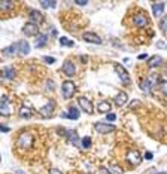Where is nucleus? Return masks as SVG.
<instances>
[{"label": "nucleus", "mask_w": 167, "mask_h": 174, "mask_svg": "<svg viewBox=\"0 0 167 174\" xmlns=\"http://www.w3.org/2000/svg\"><path fill=\"white\" fill-rule=\"evenodd\" d=\"M14 6V2H2L0 3V8L2 9H9V8H12Z\"/></svg>", "instance_id": "nucleus-32"}, {"label": "nucleus", "mask_w": 167, "mask_h": 174, "mask_svg": "<svg viewBox=\"0 0 167 174\" xmlns=\"http://www.w3.org/2000/svg\"><path fill=\"white\" fill-rule=\"evenodd\" d=\"M106 119H108V121H110V122H113V121L117 119V115H115V113H108Z\"/></svg>", "instance_id": "nucleus-35"}, {"label": "nucleus", "mask_w": 167, "mask_h": 174, "mask_svg": "<svg viewBox=\"0 0 167 174\" xmlns=\"http://www.w3.org/2000/svg\"><path fill=\"white\" fill-rule=\"evenodd\" d=\"M97 107H99V112H100V113H110L112 104H110V101H100Z\"/></svg>", "instance_id": "nucleus-20"}, {"label": "nucleus", "mask_w": 167, "mask_h": 174, "mask_svg": "<svg viewBox=\"0 0 167 174\" xmlns=\"http://www.w3.org/2000/svg\"><path fill=\"white\" fill-rule=\"evenodd\" d=\"M61 91H63V97H64L66 100H69L72 95H73V92H75V83L70 82V81L63 82V85H61Z\"/></svg>", "instance_id": "nucleus-2"}, {"label": "nucleus", "mask_w": 167, "mask_h": 174, "mask_svg": "<svg viewBox=\"0 0 167 174\" xmlns=\"http://www.w3.org/2000/svg\"><path fill=\"white\" fill-rule=\"evenodd\" d=\"M164 34H166V36H167V33H164Z\"/></svg>", "instance_id": "nucleus-48"}, {"label": "nucleus", "mask_w": 167, "mask_h": 174, "mask_svg": "<svg viewBox=\"0 0 167 174\" xmlns=\"http://www.w3.org/2000/svg\"><path fill=\"white\" fill-rule=\"evenodd\" d=\"M75 3L76 5H79V6H85L88 2H87V0H75Z\"/></svg>", "instance_id": "nucleus-39"}, {"label": "nucleus", "mask_w": 167, "mask_h": 174, "mask_svg": "<svg viewBox=\"0 0 167 174\" xmlns=\"http://www.w3.org/2000/svg\"><path fill=\"white\" fill-rule=\"evenodd\" d=\"M0 112H2V116H11V103H9L8 97H2V104H0Z\"/></svg>", "instance_id": "nucleus-9"}, {"label": "nucleus", "mask_w": 167, "mask_h": 174, "mask_svg": "<svg viewBox=\"0 0 167 174\" xmlns=\"http://www.w3.org/2000/svg\"><path fill=\"white\" fill-rule=\"evenodd\" d=\"M140 88H142V89L146 92V94H151V91H152V88H151L149 82H148L146 79H145V81H142V83H140Z\"/></svg>", "instance_id": "nucleus-27"}, {"label": "nucleus", "mask_w": 167, "mask_h": 174, "mask_svg": "<svg viewBox=\"0 0 167 174\" xmlns=\"http://www.w3.org/2000/svg\"><path fill=\"white\" fill-rule=\"evenodd\" d=\"M2 133H9V128L5 126V125H2Z\"/></svg>", "instance_id": "nucleus-43"}, {"label": "nucleus", "mask_w": 167, "mask_h": 174, "mask_svg": "<svg viewBox=\"0 0 167 174\" xmlns=\"http://www.w3.org/2000/svg\"><path fill=\"white\" fill-rule=\"evenodd\" d=\"M94 130H96L97 133L108 134V133L115 131V126H113V125H110V124H105V122H97V124L94 125Z\"/></svg>", "instance_id": "nucleus-6"}, {"label": "nucleus", "mask_w": 167, "mask_h": 174, "mask_svg": "<svg viewBox=\"0 0 167 174\" xmlns=\"http://www.w3.org/2000/svg\"><path fill=\"white\" fill-rule=\"evenodd\" d=\"M142 104V101H139V100H134V101H131L130 103V107L133 109V107H136V106H140Z\"/></svg>", "instance_id": "nucleus-36"}, {"label": "nucleus", "mask_w": 167, "mask_h": 174, "mask_svg": "<svg viewBox=\"0 0 167 174\" xmlns=\"http://www.w3.org/2000/svg\"><path fill=\"white\" fill-rule=\"evenodd\" d=\"M69 119H73V121H76V119H79V110H78V107H69Z\"/></svg>", "instance_id": "nucleus-24"}, {"label": "nucleus", "mask_w": 167, "mask_h": 174, "mask_svg": "<svg viewBox=\"0 0 167 174\" xmlns=\"http://www.w3.org/2000/svg\"><path fill=\"white\" fill-rule=\"evenodd\" d=\"M18 45H19V55L24 57V55H27V54L30 52V45H28L27 40H19Z\"/></svg>", "instance_id": "nucleus-17"}, {"label": "nucleus", "mask_w": 167, "mask_h": 174, "mask_svg": "<svg viewBox=\"0 0 167 174\" xmlns=\"http://www.w3.org/2000/svg\"><path fill=\"white\" fill-rule=\"evenodd\" d=\"M78 104H79V107H82V110L85 112V113H88V115H92V113H94L92 103L88 98H85V97H79V98H78Z\"/></svg>", "instance_id": "nucleus-3"}, {"label": "nucleus", "mask_w": 167, "mask_h": 174, "mask_svg": "<svg viewBox=\"0 0 167 174\" xmlns=\"http://www.w3.org/2000/svg\"><path fill=\"white\" fill-rule=\"evenodd\" d=\"M157 174H167V173H157Z\"/></svg>", "instance_id": "nucleus-47"}, {"label": "nucleus", "mask_w": 167, "mask_h": 174, "mask_svg": "<svg viewBox=\"0 0 167 174\" xmlns=\"http://www.w3.org/2000/svg\"><path fill=\"white\" fill-rule=\"evenodd\" d=\"M146 81L149 82L151 88H154V86L157 85V82H158V76L155 75V73H152V75H149V76H148V77H146Z\"/></svg>", "instance_id": "nucleus-25"}, {"label": "nucleus", "mask_w": 167, "mask_h": 174, "mask_svg": "<svg viewBox=\"0 0 167 174\" xmlns=\"http://www.w3.org/2000/svg\"><path fill=\"white\" fill-rule=\"evenodd\" d=\"M127 100H128V95L125 92H119L117 97H115V104H117L118 107H121V106H124L125 103H127Z\"/></svg>", "instance_id": "nucleus-19"}, {"label": "nucleus", "mask_w": 167, "mask_h": 174, "mask_svg": "<svg viewBox=\"0 0 167 174\" xmlns=\"http://www.w3.org/2000/svg\"><path fill=\"white\" fill-rule=\"evenodd\" d=\"M133 23H134L136 27H146L149 21H148V18H146L145 14H140V12H139V14H136V15H134Z\"/></svg>", "instance_id": "nucleus-10"}, {"label": "nucleus", "mask_w": 167, "mask_h": 174, "mask_svg": "<svg viewBox=\"0 0 167 174\" xmlns=\"http://www.w3.org/2000/svg\"><path fill=\"white\" fill-rule=\"evenodd\" d=\"M157 46H158L160 49H166V43H164L163 40H158V42H157Z\"/></svg>", "instance_id": "nucleus-37"}, {"label": "nucleus", "mask_w": 167, "mask_h": 174, "mask_svg": "<svg viewBox=\"0 0 167 174\" xmlns=\"http://www.w3.org/2000/svg\"><path fill=\"white\" fill-rule=\"evenodd\" d=\"M32 115H33V112H32V109L30 107H21L19 109V116L23 118V119H28V118H32Z\"/></svg>", "instance_id": "nucleus-22"}, {"label": "nucleus", "mask_w": 167, "mask_h": 174, "mask_svg": "<svg viewBox=\"0 0 167 174\" xmlns=\"http://www.w3.org/2000/svg\"><path fill=\"white\" fill-rule=\"evenodd\" d=\"M23 33L25 36H36V34L39 33V27L36 24H32V23H28V24H25L23 27Z\"/></svg>", "instance_id": "nucleus-11"}, {"label": "nucleus", "mask_w": 167, "mask_h": 174, "mask_svg": "<svg viewBox=\"0 0 167 174\" xmlns=\"http://www.w3.org/2000/svg\"><path fill=\"white\" fill-rule=\"evenodd\" d=\"M63 73H64L66 76H69V77H70V76H73L76 73L75 64H73L72 61H69V60L64 61V64H63Z\"/></svg>", "instance_id": "nucleus-12"}, {"label": "nucleus", "mask_w": 167, "mask_h": 174, "mask_svg": "<svg viewBox=\"0 0 167 174\" xmlns=\"http://www.w3.org/2000/svg\"><path fill=\"white\" fill-rule=\"evenodd\" d=\"M91 146V137H84L81 140V147L82 149H88Z\"/></svg>", "instance_id": "nucleus-26"}, {"label": "nucleus", "mask_w": 167, "mask_h": 174, "mask_svg": "<svg viewBox=\"0 0 167 174\" xmlns=\"http://www.w3.org/2000/svg\"><path fill=\"white\" fill-rule=\"evenodd\" d=\"M3 77L5 79H14L15 77V68L14 67H6L3 72Z\"/></svg>", "instance_id": "nucleus-23"}, {"label": "nucleus", "mask_w": 167, "mask_h": 174, "mask_svg": "<svg viewBox=\"0 0 167 174\" xmlns=\"http://www.w3.org/2000/svg\"><path fill=\"white\" fill-rule=\"evenodd\" d=\"M145 158H146V159H152V158H154L152 152H146V153H145Z\"/></svg>", "instance_id": "nucleus-42"}, {"label": "nucleus", "mask_w": 167, "mask_h": 174, "mask_svg": "<svg viewBox=\"0 0 167 174\" xmlns=\"http://www.w3.org/2000/svg\"><path fill=\"white\" fill-rule=\"evenodd\" d=\"M160 91L163 92V94H164V97L167 98V82H164V81H163V82L160 83Z\"/></svg>", "instance_id": "nucleus-31"}, {"label": "nucleus", "mask_w": 167, "mask_h": 174, "mask_svg": "<svg viewBox=\"0 0 167 174\" xmlns=\"http://www.w3.org/2000/svg\"><path fill=\"white\" fill-rule=\"evenodd\" d=\"M166 73H167V70H166Z\"/></svg>", "instance_id": "nucleus-49"}, {"label": "nucleus", "mask_w": 167, "mask_h": 174, "mask_svg": "<svg viewBox=\"0 0 167 174\" xmlns=\"http://www.w3.org/2000/svg\"><path fill=\"white\" fill-rule=\"evenodd\" d=\"M163 64V58L158 57V55H155V57H152L151 60H148V66L151 68H154V67H160Z\"/></svg>", "instance_id": "nucleus-21"}, {"label": "nucleus", "mask_w": 167, "mask_h": 174, "mask_svg": "<svg viewBox=\"0 0 167 174\" xmlns=\"http://www.w3.org/2000/svg\"><path fill=\"white\" fill-rule=\"evenodd\" d=\"M66 135H67V140H69V143H72V144H75V146H79V137H78V133H76V131L67 130Z\"/></svg>", "instance_id": "nucleus-14"}, {"label": "nucleus", "mask_w": 167, "mask_h": 174, "mask_svg": "<svg viewBox=\"0 0 167 174\" xmlns=\"http://www.w3.org/2000/svg\"><path fill=\"white\" fill-rule=\"evenodd\" d=\"M54 109H55V103L52 100H49L43 107H41V116L42 118H49L54 113Z\"/></svg>", "instance_id": "nucleus-7"}, {"label": "nucleus", "mask_w": 167, "mask_h": 174, "mask_svg": "<svg viewBox=\"0 0 167 174\" xmlns=\"http://www.w3.org/2000/svg\"><path fill=\"white\" fill-rule=\"evenodd\" d=\"M15 174H24V173H23V171H17V173H15Z\"/></svg>", "instance_id": "nucleus-46"}, {"label": "nucleus", "mask_w": 167, "mask_h": 174, "mask_svg": "<svg viewBox=\"0 0 167 174\" xmlns=\"http://www.w3.org/2000/svg\"><path fill=\"white\" fill-rule=\"evenodd\" d=\"M43 61H45V63H48V64H54V63H55V58H52V57H43Z\"/></svg>", "instance_id": "nucleus-34"}, {"label": "nucleus", "mask_w": 167, "mask_h": 174, "mask_svg": "<svg viewBox=\"0 0 167 174\" xmlns=\"http://www.w3.org/2000/svg\"><path fill=\"white\" fill-rule=\"evenodd\" d=\"M3 54L8 55V57H12V55H15V54H19V45H18V42L14 43V45H11L9 48H6V49L3 51Z\"/></svg>", "instance_id": "nucleus-15"}, {"label": "nucleus", "mask_w": 167, "mask_h": 174, "mask_svg": "<svg viewBox=\"0 0 167 174\" xmlns=\"http://www.w3.org/2000/svg\"><path fill=\"white\" fill-rule=\"evenodd\" d=\"M160 30H161L163 33H167V15L163 17L161 21H160Z\"/></svg>", "instance_id": "nucleus-29"}, {"label": "nucleus", "mask_w": 167, "mask_h": 174, "mask_svg": "<svg viewBox=\"0 0 167 174\" xmlns=\"http://www.w3.org/2000/svg\"><path fill=\"white\" fill-rule=\"evenodd\" d=\"M99 174H110L108 171V168H100V170H99Z\"/></svg>", "instance_id": "nucleus-41"}, {"label": "nucleus", "mask_w": 167, "mask_h": 174, "mask_svg": "<svg viewBox=\"0 0 167 174\" xmlns=\"http://www.w3.org/2000/svg\"><path fill=\"white\" fill-rule=\"evenodd\" d=\"M115 72H117V75L119 76V79H121V82H124L125 85H128V83L131 82V79H130V75L127 73V70H125L124 67H121L119 64H115Z\"/></svg>", "instance_id": "nucleus-4"}, {"label": "nucleus", "mask_w": 167, "mask_h": 174, "mask_svg": "<svg viewBox=\"0 0 167 174\" xmlns=\"http://www.w3.org/2000/svg\"><path fill=\"white\" fill-rule=\"evenodd\" d=\"M106 168H108V171L110 174H122V171H121V170H118L117 167H106Z\"/></svg>", "instance_id": "nucleus-33"}, {"label": "nucleus", "mask_w": 167, "mask_h": 174, "mask_svg": "<svg viewBox=\"0 0 167 174\" xmlns=\"http://www.w3.org/2000/svg\"><path fill=\"white\" fill-rule=\"evenodd\" d=\"M46 42H48V36H45V34H37V37H36V40H34V46H36V48H43V46L46 45Z\"/></svg>", "instance_id": "nucleus-18"}, {"label": "nucleus", "mask_w": 167, "mask_h": 174, "mask_svg": "<svg viewBox=\"0 0 167 174\" xmlns=\"http://www.w3.org/2000/svg\"><path fill=\"white\" fill-rule=\"evenodd\" d=\"M148 58V54H142V55H139V60H146Z\"/></svg>", "instance_id": "nucleus-44"}, {"label": "nucleus", "mask_w": 167, "mask_h": 174, "mask_svg": "<svg viewBox=\"0 0 167 174\" xmlns=\"http://www.w3.org/2000/svg\"><path fill=\"white\" fill-rule=\"evenodd\" d=\"M60 43L63 46H73V40H69L67 37H60Z\"/></svg>", "instance_id": "nucleus-30"}, {"label": "nucleus", "mask_w": 167, "mask_h": 174, "mask_svg": "<svg viewBox=\"0 0 167 174\" xmlns=\"http://www.w3.org/2000/svg\"><path fill=\"white\" fill-rule=\"evenodd\" d=\"M17 143H18V147H21V149H30L32 144H33V135L30 133H23L18 137Z\"/></svg>", "instance_id": "nucleus-1"}, {"label": "nucleus", "mask_w": 167, "mask_h": 174, "mask_svg": "<svg viewBox=\"0 0 167 174\" xmlns=\"http://www.w3.org/2000/svg\"><path fill=\"white\" fill-rule=\"evenodd\" d=\"M127 161H128L133 167H137L142 162V155H140L137 150H131V152L127 153Z\"/></svg>", "instance_id": "nucleus-5"}, {"label": "nucleus", "mask_w": 167, "mask_h": 174, "mask_svg": "<svg viewBox=\"0 0 167 174\" xmlns=\"http://www.w3.org/2000/svg\"><path fill=\"white\" fill-rule=\"evenodd\" d=\"M82 39H84L85 42H90V43H96V45H100V43H101V39H100V37H99V36H97L96 33H90V31H88V33H84V34H82Z\"/></svg>", "instance_id": "nucleus-13"}, {"label": "nucleus", "mask_w": 167, "mask_h": 174, "mask_svg": "<svg viewBox=\"0 0 167 174\" xmlns=\"http://www.w3.org/2000/svg\"><path fill=\"white\" fill-rule=\"evenodd\" d=\"M46 83H48V85H46V89H48V91H49V89L52 91V89H54V82H52V81H48Z\"/></svg>", "instance_id": "nucleus-38"}, {"label": "nucleus", "mask_w": 167, "mask_h": 174, "mask_svg": "<svg viewBox=\"0 0 167 174\" xmlns=\"http://www.w3.org/2000/svg\"><path fill=\"white\" fill-rule=\"evenodd\" d=\"M49 174H63L60 170H57V168H51L49 170Z\"/></svg>", "instance_id": "nucleus-40"}, {"label": "nucleus", "mask_w": 167, "mask_h": 174, "mask_svg": "<svg viewBox=\"0 0 167 174\" xmlns=\"http://www.w3.org/2000/svg\"><path fill=\"white\" fill-rule=\"evenodd\" d=\"M164 12V3H152V14L154 17H161Z\"/></svg>", "instance_id": "nucleus-16"}, {"label": "nucleus", "mask_w": 167, "mask_h": 174, "mask_svg": "<svg viewBox=\"0 0 167 174\" xmlns=\"http://www.w3.org/2000/svg\"><path fill=\"white\" fill-rule=\"evenodd\" d=\"M61 118H64V119H69V113H67V112L61 113Z\"/></svg>", "instance_id": "nucleus-45"}, {"label": "nucleus", "mask_w": 167, "mask_h": 174, "mask_svg": "<svg viewBox=\"0 0 167 174\" xmlns=\"http://www.w3.org/2000/svg\"><path fill=\"white\" fill-rule=\"evenodd\" d=\"M28 19H30V23H32V24L39 25V24L43 23L45 17H43V14L39 12V10H30V14H28Z\"/></svg>", "instance_id": "nucleus-8"}, {"label": "nucleus", "mask_w": 167, "mask_h": 174, "mask_svg": "<svg viewBox=\"0 0 167 174\" xmlns=\"http://www.w3.org/2000/svg\"><path fill=\"white\" fill-rule=\"evenodd\" d=\"M41 6H42V8H55V6H57V2H54V0H51V2L42 0V2H41Z\"/></svg>", "instance_id": "nucleus-28"}]
</instances>
